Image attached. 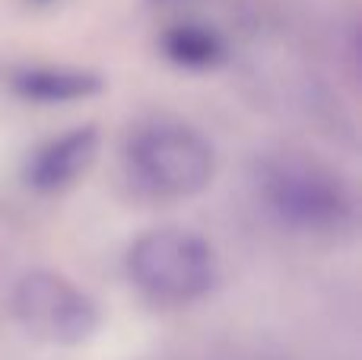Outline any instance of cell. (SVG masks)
Returning <instances> with one entry per match:
<instances>
[{"label": "cell", "mask_w": 362, "mask_h": 360, "mask_svg": "<svg viewBox=\"0 0 362 360\" xmlns=\"http://www.w3.org/2000/svg\"><path fill=\"white\" fill-rule=\"evenodd\" d=\"M257 191L267 210L299 233H340L353 223V198L327 166L299 153L267 157L257 166Z\"/></svg>", "instance_id": "cell-2"}, {"label": "cell", "mask_w": 362, "mask_h": 360, "mask_svg": "<svg viewBox=\"0 0 362 360\" xmlns=\"http://www.w3.org/2000/svg\"><path fill=\"white\" fill-rule=\"evenodd\" d=\"M29 4H35V6H48V4H54V0H29Z\"/></svg>", "instance_id": "cell-8"}, {"label": "cell", "mask_w": 362, "mask_h": 360, "mask_svg": "<svg viewBox=\"0 0 362 360\" xmlns=\"http://www.w3.org/2000/svg\"><path fill=\"white\" fill-rule=\"evenodd\" d=\"M150 4H175V0H150Z\"/></svg>", "instance_id": "cell-9"}, {"label": "cell", "mask_w": 362, "mask_h": 360, "mask_svg": "<svg viewBox=\"0 0 362 360\" xmlns=\"http://www.w3.org/2000/svg\"><path fill=\"white\" fill-rule=\"evenodd\" d=\"M13 316L38 342L57 348L86 344L99 332V306L83 287L57 271H29L13 287Z\"/></svg>", "instance_id": "cell-4"}, {"label": "cell", "mask_w": 362, "mask_h": 360, "mask_svg": "<svg viewBox=\"0 0 362 360\" xmlns=\"http://www.w3.org/2000/svg\"><path fill=\"white\" fill-rule=\"evenodd\" d=\"M127 278L159 306H187L216 284V255L187 230H150L127 249Z\"/></svg>", "instance_id": "cell-3"}, {"label": "cell", "mask_w": 362, "mask_h": 360, "mask_svg": "<svg viewBox=\"0 0 362 360\" xmlns=\"http://www.w3.org/2000/svg\"><path fill=\"white\" fill-rule=\"evenodd\" d=\"M105 80L102 74L86 67H54V64H38V67H16L10 74V89L25 102L35 106H67L83 102L102 93Z\"/></svg>", "instance_id": "cell-6"}, {"label": "cell", "mask_w": 362, "mask_h": 360, "mask_svg": "<svg viewBox=\"0 0 362 360\" xmlns=\"http://www.w3.org/2000/svg\"><path fill=\"white\" fill-rule=\"evenodd\" d=\"M159 45H163V55L185 70H213L226 61L223 35L204 23L169 26L159 38Z\"/></svg>", "instance_id": "cell-7"}, {"label": "cell", "mask_w": 362, "mask_h": 360, "mask_svg": "<svg viewBox=\"0 0 362 360\" xmlns=\"http://www.w3.org/2000/svg\"><path fill=\"white\" fill-rule=\"evenodd\" d=\"M124 169L134 189L156 201H185L213 182L216 157L204 134L181 121H150L131 131Z\"/></svg>", "instance_id": "cell-1"}, {"label": "cell", "mask_w": 362, "mask_h": 360, "mask_svg": "<svg viewBox=\"0 0 362 360\" xmlns=\"http://www.w3.org/2000/svg\"><path fill=\"white\" fill-rule=\"evenodd\" d=\"M95 153H99V131L93 125L57 134L29 157L25 182H29V189L42 191V195L64 191L93 166Z\"/></svg>", "instance_id": "cell-5"}]
</instances>
